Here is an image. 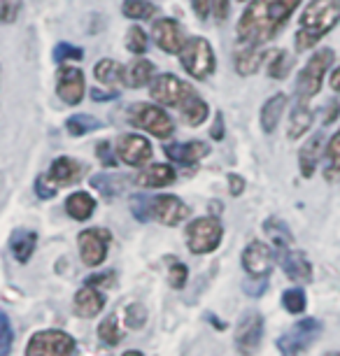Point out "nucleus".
I'll return each mask as SVG.
<instances>
[{"label": "nucleus", "instance_id": "58836bf2", "mask_svg": "<svg viewBox=\"0 0 340 356\" xmlns=\"http://www.w3.org/2000/svg\"><path fill=\"white\" fill-rule=\"evenodd\" d=\"M186 277H189V268H186L182 261L177 259H168V282L172 289H184Z\"/></svg>", "mask_w": 340, "mask_h": 356}, {"label": "nucleus", "instance_id": "6ab92c4d", "mask_svg": "<svg viewBox=\"0 0 340 356\" xmlns=\"http://www.w3.org/2000/svg\"><path fill=\"white\" fill-rule=\"evenodd\" d=\"M103 307H105V296L91 284L79 289L75 293V300H72V310L82 319H93L96 314H101Z\"/></svg>", "mask_w": 340, "mask_h": 356}, {"label": "nucleus", "instance_id": "f704fd0d", "mask_svg": "<svg viewBox=\"0 0 340 356\" xmlns=\"http://www.w3.org/2000/svg\"><path fill=\"white\" fill-rule=\"evenodd\" d=\"M294 68V58H291L289 51L280 49V51H273V58L268 63V77L273 79H284L289 75V70Z\"/></svg>", "mask_w": 340, "mask_h": 356}, {"label": "nucleus", "instance_id": "2f4dec72", "mask_svg": "<svg viewBox=\"0 0 340 356\" xmlns=\"http://www.w3.org/2000/svg\"><path fill=\"white\" fill-rule=\"evenodd\" d=\"M264 228H266V233L273 238V243H275V250H277V247H291V245H294V235H291L289 226H286L284 221H280L277 217L266 221Z\"/></svg>", "mask_w": 340, "mask_h": 356}, {"label": "nucleus", "instance_id": "7ed1b4c3", "mask_svg": "<svg viewBox=\"0 0 340 356\" xmlns=\"http://www.w3.org/2000/svg\"><path fill=\"white\" fill-rule=\"evenodd\" d=\"M179 63L186 70V75L205 82L217 68L215 49L205 38H189L184 42V49L179 51Z\"/></svg>", "mask_w": 340, "mask_h": 356}, {"label": "nucleus", "instance_id": "c756f323", "mask_svg": "<svg viewBox=\"0 0 340 356\" xmlns=\"http://www.w3.org/2000/svg\"><path fill=\"white\" fill-rule=\"evenodd\" d=\"M124 70L117 61H112V58H103V61H98V65L93 68V75L96 79L105 86H115L119 82H124Z\"/></svg>", "mask_w": 340, "mask_h": 356}, {"label": "nucleus", "instance_id": "bb28decb", "mask_svg": "<svg viewBox=\"0 0 340 356\" xmlns=\"http://www.w3.org/2000/svg\"><path fill=\"white\" fill-rule=\"evenodd\" d=\"M179 112H182L184 122L196 129V126H201L205 119H208V103H205L196 91H191L189 96L179 103Z\"/></svg>", "mask_w": 340, "mask_h": 356}, {"label": "nucleus", "instance_id": "ddd939ff", "mask_svg": "<svg viewBox=\"0 0 340 356\" xmlns=\"http://www.w3.org/2000/svg\"><path fill=\"white\" fill-rule=\"evenodd\" d=\"M152 40L163 54H179L184 49V31L175 19H156L152 24Z\"/></svg>", "mask_w": 340, "mask_h": 356}, {"label": "nucleus", "instance_id": "5fc2aeb1", "mask_svg": "<svg viewBox=\"0 0 340 356\" xmlns=\"http://www.w3.org/2000/svg\"><path fill=\"white\" fill-rule=\"evenodd\" d=\"M117 93L112 91V93H103V91H98V89H91V98L93 100H98V103H105V100H112Z\"/></svg>", "mask_w": 340, "mask_h": 356}, {"label": "nucleus", "instance_id": "b1692460", "mask_svg": "<svg viewBox=\"0 0 340 356\" xmlns=\"http://www.w3.org/2000/svg\"><path fill=\"white\" fill-rule=\"evenodd\" d=\"M35 247H38V233L35 231L19 228V231L12 233L10 250H12V257H15L19 264H29L33 252H35Z\"/></svg>", "mask_w": 340, "mask_h": 356}, {"label": "nucleus", "instance_id": "c9c22d12", "mask_svg": "<svg viewBox=\"0 0 340 356\" xmlns=\"http://www.w3.org/2000/svg\"><path fill=\"white\" fill-rule=\"evenodd\" d=\"M96 129H101V124L93 117H89V114H75V117H70L68 122H65V131H68L72 138H82Z\"/></svg>", "mask_w": 340, "mask_h": 356}, {"label": "nucleus", "instance_id": "72a5a7b5", "mask_svg": "<svg viewBox=\"0 0 340 356\" xmlns=\"http://www.w3.org/2000/svg\"><path fill=\"white\" fill-rule=\"evenodd\" d=\"M122 12H124V17L140 22V19H152V17H154L156 15V5H152L149 0H124Z\"/></svg>", "mask_w": 340, "mask_h": 356}, {"label": "nucleus", "instance_id": "9b49d317", "mask_svg": "<svg viewBox=\"0 0 340 356\" xmlns=\"http://www.w3.org/2000/svg\"><path fill=\"white\" fill-rule=\"evenodd\" d=\"M117 156L131 168H143L152 159V145L147 138L138 133H124L117 140Z\"/></svg>", "mask_w": 340, "mask_h": 356}, {"label": "nucleus", "instance_id": "20e7f679", "mask_svg": "<svg viewBox=\"0 0 340 356\" xmlns=\"http://www.w3.org/2000/svg\"><path fill=\"white\" fill-rule=\"evenodd\" d=\"M331 63H336V51H333V49H319L315 56L305 63V68L298 72L296 98L310 100L312 96H317L319 89H322L326 70L331 68Z\"/></svg>", "mask_w": 340, "mask_h": 356}, {"label": "nucleus", "instance_id": "49530a36", "mask_svg": "<svg viewBox=\"0 0 340 356\" xmlns=\"http://www.w3.org/2000/svg\"><path fill=\"white\" fill-rule=\"evenodd\" d=\"M3 345H0V354H10L12 349V324H10V317L3 312Z\"/></svg>", "mask_w": 340, "mask_h": 356}, {"label": "nucleus", "instance_id": "603ef678", "mask_svg": "<svg viewBox=\"0 0 340 356\" xmlns=\"http://www.w3.org/2000/svg\"><path fill=\"white\" fill-rule=\"evenodd\" d=\"M210 138L212 140H224V114L222 112H217L215 124H212V129H210Z\"/></svg>", "mask_w": 340, "mask_h": 356}, {"label": "nucleus", "instance_id": "f8f14e48", "mask_svg": "<svg viewBox=\"0 0 340 356\" xmlns=\"http://www.w3.org/2000/svg\"><path fill=\"white\" fill-rule=\"evenodd\" d=\"M149 217L163 226H177L189 217V207L177 196H156L149 198Z\"/></svg>", "mask_w": 340, "mask_h": 356}, {"label": "nucleus", "instance_id": "0eeeda50", "mask_svg": "<svg viewBox=\"0 0 340 356\" xmlns=\"http://www.w3.org/2000/svg\"><path fill=\"white\" fill-rule=\"evenodd\" d=\"M29 356H70L77 354V342L63 331H40L26 347Z\"/></svg>", "mask_w": 340, "mask_h": 356}, {"label": "nucleus", "instance_id": "473e14b6", "mask_svg": "<svg viewBox=\"0 0 340 356\" xmlns=\"http://www.w3.org/2000/svg\"><path fill=\"white\" fill-rule=\"evenodd\" d=\"M98 338H101V342H105V345L115 347L122 342L124 333H122V326H119V319L117 314H108L101 324H98Z\"/></svg>", "mask_w": 340, "mask_h": 356}, {"label": "nucleus", "instance_id": "5701e85b", "mask_svg": "<svg viewBox=\"0 0 340 356\" xmlns=\"http://www.w3.org/2000/svg\"><path fill=\"white\" fill-rule=\"evenodd\" d=\"M312 119H315V112L310 110V100L296 98V105L289 117V126H286V136L291 140H298L312 126Z\"/></svg>", "mask_w": 340, "mask_h": 356}, {"label": "nucleus", "instance_id": "7c9ffc66", "mask_svg": "<svg viewBox=\"0 0 340 356\" xmlns=\"http://www.w3.org/2000/svg\"><path fill=\"white\" fill-rule=\"evenodd\" d=\"M326 179L333 182V179L340 177V129L336 131V136H331L329 145H326Z\"/></svg>", "mask_w": 340, "mask_h": 356}, {"label": "nucleus", "instance_id": "412c9836", "mask_svg": "<svg viewBox=\"0 0 340 356\" xmlns=\"http://www.w3.org/2000/svg\"><path fill=\"white\" fill-rule=\"evenodd\" d=\"M322 149H324V136L322 133H315L301 147V152H298V168H301V175L305 179H310L315 175L319 159H322Z\"/></svg>", "mask_w": 340, "mask_h": 356}, {"label": "nucleus", "instance_id": "37998d69", "mask_svg": "<svg viewBox=\"0 0 340 356\" xmlns=\"http://www.w3.org/2000/svg\"><path fill=\"white\" fill-rule=\"evenodd\" d=\"M24 0H0V19L3 24H15V19L22 12Z\"/></svg>", "mask_w": 340, "mask_h": 356}, {"label": "nucleus", "instance_id": "8fccbe9b", "mask_svg": "<svg viewBox=\"0 0 340 356\" xmlns=\"http://www.w3.org/2000/svg\"><path fill=\"white\" fill-rule=\"evenodd\" d=\"M98 156H101V163H103L105 168H115V165H117L115 156H112L110 143H101V145H98Z\"/></svg>", "mask_w": 340, "mask_h": 356}, {"label": "nucleus", "instance_id": "39448f33", "mask_svg": "<svg viewBox=\"0 0 340 356\" xmlns=\"http://www.w3.org/2000/svg\"><path fill=\"white\" fill-rule=\"evenodd\" d=\"M224 238V226L217 217H201L193 219L186 226V247L191 254H212Z\"/></svg>", "mask_w": 340, "mask_h": 356}, {"label": "nucleus", "instance_id": "4468645a", "mask_svg": "<svg viewBox=\"0 0 340 356\" xmlns=\"http://www.w3.org/2000/svg\"><path fill=\"white\" fill-rule=\"evenodd\" d=\"M264 338V317L259 312L243 314L236 328V349L243 354H250L261 345Z\"/></svg>", "mask_w": 340, "mask_h": 356}, {"label": "nucleus", "instance_id": "4d7b16f0", "mask_svg": "<svg viewBox=\"0 0 340 356\" xmlns=\"http://www.w3.org/2000/svg\"><path fill=\"white\" fill-rule=\"evenodd\" d=\"M240 3H243V0H240Z\"/></svg>", "mask_w": 340, "mask_h": 356}, {"label": "nucleus", "instance_id": "4c0bfd02", "mask_svg": "<svg viewBox=\"0 0 340 356\" xmlns=\"http://www.w3.org/2000/svg\"><path fill=\"white\" fill-rule=\"evenodd\" d=\"M149 47L147 33H145L140 26H131V31L126 33V49L131 54H145Z\"/></svg>", "mask_w": 340, "mask_h": 356}, {"label": "nucleus", "instance_id": "2eb2a0df", "mask_svg": "<svg viewBox=\"0 0 340 356\" xmlns=\"http://www.w3.org/2000/svg\"><path fill=\"white\" fill-rule=\"evenodd\" d=\"M275 257L291 282H296V284H310L312 282V266L303 252L291 250V247H277Z\"/></svg>", "mask_w": 340, "mask_h": 356}, {"label": "nucleus", "instance_id": "a18cd8bd", "mask_svg": "<svg viewBox=\"0 0 340 356\" xmlns=\"http://www.w3.org/2000/svg\"><path fill=\"white\" fill-rule=\"evenodd\" d=\"M266 284H268V282H266V275L264 277H252L243 284V291L252 296V298H259V296L266 291Z\"/></svg>", "mask_w": 340, "mask_h": 356}, {"label": "nucleus", "instance_id": "6e6d98bb", "mask_svg": "<svg viewBox=\"0 0 340 356\" xmlns=\"http://www.w3.org/2000/svg\"><path fill=\"white\" fill-rule=\"evenodd\" d=\"M331 89L336 93H340V65L331 72Z\"/></svg>", "mask_w": 340, "mask_h": 356}, {"label": "nucleus", "instance_id": "ea45409f", "mask_svg": "<svg viewBox=\"0 0 340 356\" xmlns=\"http://www.w3.org/2000/svg\"><path fill=\"white\" fill-rule=\"evenodd\" d=\"M91 186L101 191L108 200L115 198L117 193H119V182H117V179H112V175H93V177H91Z\"/></svg>", "mask_w": 340, "mask_h": 356}, {"label": "nucleus", "instance_id": "a19ab883", "mask_svg": "<svg viewBox=\"0 0 340 356\" xmlns=\"http://www.w3.org/2000/svg\"><path fill=\"white\" fill-rule=\"evenodd\" d=\"M124 317H126V326L133 328V331H138V328H143L145 321H147V310H145V305H140V303H131L126 307Z\"/></svg>", "mask_w": 340, "mask_h": 356}, {"label": "nucleus", "instance_id": "09e8293b", "mask_svg": "<svg viewBox=\"0 0 340 356\" xmlns=\"http://www.w3.org/2000/svg\"><path fill=\"white\" fill-rule=\"evenodd\" d=\"M243 191H245V179L236 172H229V193L238 198L243 196Z\"/></svg>", "mask_w": 340, "mask_h": 356}, {"label": "nucleus", "instance_id": "4be33fe9", "mask_svg": "<svg viewBox=\"0 0 340 356\" xmlns=\"http://www.w3.org/2000/svg\"><path fill=\"white\" fill-rule=\"evenodd\" d=\"M175 170L168 165V163H154L149 165L147 170H143L136 177V182L140 186H145V189H163V186H168L175 182Z\"/></svg>", "mask_w": 340, "mask_h": 356}, {"label": "nucleus", "instance_id": "cd10ccee", "mask_svg": "<svg viewBox=\"0 0 340 356\" xmlns=\"http://www.w3.org/2000/svg\"><path fill=\"white\" fill-rule=\"evenodd\" d=\"M152 75H154V63L147 58H138L124 70V84L131 89H143V86L152 84Z\"/></svg>", "mask_w": 340, "mask_h": 356}, {"label": "nucleus", "instance_id": "1a4fd4ad", "mask_svg": "<svg viewBox=\"0 0 340 356\" xmlns=\"http://www.w3.org/2000/svg\"><path fill=\"white\" fill-rule=\"evenodd\" d=\"M319 333H322V324L317 319H301L284 335H280L277 349L282 354H303L315 342V338H319Z\"/></svg>", "mask_w": 340, "mask_h": 356}, {"label": "nucleus", "instance_id": "a211bd4d", "mask_svg": "<svg viewBox=\"0 0 340 356\" xmlns=\"http://www.w3.org/2000/svg\"><path fill=\"white\" fill-rule=\"evenodd\" d=\"M163 154L179 165H193L208 156L210 147L201 143V140H191V143H168V145H163Z\"/></svg>", "mask_w": 340, "mask_h": 356}, {"label": "nucleus", "instance_id": "dca6fc26", "mask_svg": "<svg viewBox=\"0 0 340 356\" xmlns=\"http://www.w3.org/2000/svg\"><path fill=\"white\" fill-rule=\"evenodd\" d=\"M86 91L84 84V72L79 68H61L56 77V93L65 105H77L82 103Z\"/></svg>", "mask_w": 340, "mask_h": 356}, {"label": "nucleus", "instance_id": "9d476101", "mask_svg": "<svg viewBox=\"0 0 340 356\" xmlns=\"http://www.w3.org/2000/svg\"><path fill=\"white\" fill-rule=\"evenodd\" d=\"M193 91V86H189L186 82H182L179 77L170 75V72H161L152 79L149 84V96L161 105H168V107H179V103L189 96Z\"/></svg>", "mask_w": 340, "mask_h": 356}, {"label": "nucleus", "instance_id": "f257e3e1", "mask_svg": "<svg viewBox=\"0 0 340 356\" xmlns=\"http://www.w3.org/2000/svg\"><path fill=\"white\" fill-rule=\"evenodd\" d=\"M301 0H252L238 19V42L261 47L284 29Z\"/></svg>", "mask_w": 340, "mask_h": 356}, {"label": "nucleus", "instance_id": "e433bc0d", "mask_svg": "<svg viewBox=\"0 0 340 356\" xmlns=\"http://www.w3.org/2000/svg\"><path fill=\"white\" fill-rule=\"evenodd\" d=\"M282 305L286 312L291 314H301L305 310V305H308V298H305V291L301 286H294V289H286L282 293Z\"/></svg>", "mask_w": 340, "mask_h": 356}, {"label": "nucleus", "instance_id": "f3484780", "mask_svg": "<svg viewBox=\"0 0 340 356\" xmlns=\"http://www.w3.org/2000/svg\"><path fill=\"white\" fill-rule=\"evenodd\" d=\"M273 266V252L268 245H264L261 240H252L243 252V268L248 270L250 277H264L270 273Z\"/></svg>", "mask_w": 340, "mask_h": 356}, {"label": "nucleus", "instance_id": "c03bdc74", "mask_svg": "<svg viewBox=\"0 0 340 356\" xmlns=\"http://www.w3.org/2000/svg\"><path fill=\"white\" fill-rule=\"evenodd\" d=\"M35 193L40 198H54L56 196V184L49 179V175H38L35 179Z\"/></svg>", "mask_w": 340, "mask_h": 356}, {"label": "nucleus", "instance_id": "393cba45", "mask_svg": "<svg viewBox=\"0 0 340 356\" xmlns=\"http://www.w3.org/2000/svg\"><path fill=\"white\" fill-rule=\"evenodd\" d=\"M284 107H286V93H275V96H270L261 105V112H259V122H261L264 133H268V136H270V133L277 129L280 119H282Z\"/></svg>", "mask_w": 340, "mask_h": 356}, {"label": "nucleus", "instance_id": "423d86ee", "mask_svg": "<svg viewBox=\"0 0 340 356\" xmlns=\"http://www.w3.org/2000/svg\"><path fill=\"white\" fill-rule=\"evenodd\" d=\"M129 122L138 129L152 133L154 138H170L175 133V124L172 119L168 117V112L159 105H149V103H140V105H133L131 112H129Z\"/></svg>", "mask_w": 340, "mask_h": 356}, {"label": "nucleus", "instance_id": "6e6552de", "mask_svg": "<svg viewBox=\"0 0 340 356\" xmlns=\"http://www.w3.org/2000/svg\"><path fill=\"white\" fill-rule=\"evenodd\" d=\"M110 243H112V233L105 231V228H86V231H82L77 235L82 264L89 268L103 266L105 259H108Z\"/></svg>", "mask_w": 340, "mask_h": 356}, {"label": "nucleus", "instance_id": "864d4df0", "mask_svg": "<svg viewBox=\"0 0 340 356\" xmlns=\"http://www.w3.org/2000/svg\"><path fill=\"white\" fill-rule=\"evenodd\" d=\"M338 114H340V103H338V100H331V103L326 105V110H324V119H322V122H324V124L336 122Z\"/></svg>", "mask_w": 340, "mask_h": 356}, {"label": "nucleus", "instance_id": "de8ad7c7", "mask_svg": "<svg viewBox=\"0 0 340 356\" xmlns=\"http://www.w3.org/2000/svg\"><path fill=\"white\" fill-rule=\"evenodd\" d=\"M115 280H117V275L108 270V273L91 275V277L86 280V284H91V286H98V284H103V286H112V284H115Z\"/></svg>", "mask_w": 340, "mask_h": 356}, {"label": "nucleus", "instance_id": "f03ea898", "mask_svg": "<svg viewBox=\"0 0 340 356\" xmlns=\"http://www.w3.org/2000/svg\"><path fill=\"white\" fill-rule=\"evenodd\" d=\"M338 22H340V0H310V5L303 10L301 19H298L296 49L305 51L310 47H315L319 40L329 35Z\"/></svg>", "mask_w": 340, "mask_h": 356}, {"label": "nucleus", "instance_id": "c85d7f7f", "mask_svg": "<svg viewBox=\"0 0 340 356\" xmlns=\"http://www.w3.org/2000/svg\"><path fill=\"white\" fill-rule=\"evenodd\" d=\"M93 210H96V200H93L91 193H86V191L70 193L68 200H65V212H68L75 221L91 219Z\"/></svg>", "mask_w": 340, "mask_h": 356}, {"label": "nucleus", "instance_id": "aec40b11", "mask_svg": "<svg viewBox=\"0 0 340 356\" xmlns=\"http://www.w3.org/2000/svg\"><path fill=\"white\" fill-rule=\"evenodd\" d=\"M268 56H273L270 51H266L264 47H252V44H243L240 49L236 51V72L243 77H250L254 75V72H259V68H261V63L266 61Z\"/></svg>", "mask_w": 340, "mask_h": 356}, {"label": "nucleus", "instance_id": "a878e982", "mask_svg": "<svg viewBox=\"0 0 340 356\" xmlns=\"http://www.w3.org/2000/svg\"><path fill=\"white\" fill-rule=\"evenodd\" d=\"M79 172H82V168H79V163L75 159L70 156H58L54 163H51L49 168V179L54 182L56 186H68L72 182H77L79 179Z\"/></svg>", "mask_w": 340, "mask_h": 356}, {"label": "nucleus", "instance_id": "3c124183", "mask_svg": "<svg viewBox=\"0 0 340 356\" xmlns=\"http://www.w3.org/2000/svg\"><path fill=\"white\" fill-rule=\"evenodd\" d=\"M212 15L217 22H224L229 17V0H212Z\"/></svg>", "mask_w": 340, "mask_h": 356}, {"label": "nucleus", "instance_id": "79ce46f5", "mask_svg": "<svg viewBox=\"0 0 340 356\" xmlns=\"http://www.w3.org/2000/svg\"><path fill=\"white\" fill-rule=\"evenodd\" d=\"M84 56V51L79 47H72L68 42H58L54 49V61L56 63H65V61H79Z\"/></svg>", "mask_w": 340, "mask_h": 356}]
</instances>
